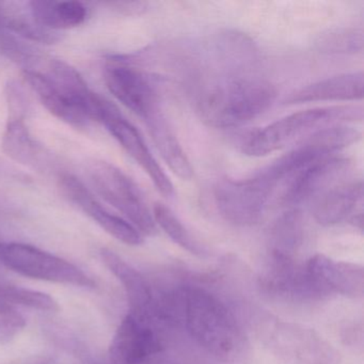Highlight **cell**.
<instances>
[{"label":"cell","instance_id":"obj_18","mask_svg":"<svg viewBox=\"0 0 364 364\" xmlns=\"http://www.w3.org/2000/svg\"><path fill=\"white\" fill-rule=\"evenodd\" d=\"M103 263L117 277L129 299L131 313L148 315L152 313L153 294L146 279L120 255L109 249L101 251Z\"/></svg>","mask_w":364,"mask_h":364},{"label":"cell","instance_id":"obj_23","mask_svg":"<svg viewBox=\"0 0 364 364\" xmlns=\"http://www.w3.org/2000/svg\"><path fill=\"white\" fill-rule=\"evenodd\" d=\"M304 234L302 214L298 208H291L281 215L270 232V247L272 255L291 257L297 250Z\"/></svg>","mask_w":364,"mask_h":364},{"label":"cell","instance_id":"obj_17","mask_svg":"<svg viewBox=\"0 0 364 364\" xmlns=\"http://www.w3.org/2000/svg\"><path fill=\"white\" fill-rule=\"evenodd\" d=\"M363 198L361 181L341 183L321 193L314 201L312 214L321 225H333L346 220Z\"/></svg>","mask_w":364,"mask_h":364},{"label":"cell","instance_id":"obj_4","mask_svg":"<svg viewBox=\"0 0 364 364\" xmlns=\"http://www.w3.org/2000/svg\"><path fill=\"white\" fill-rule=\"evenodd\" d=\"M351 119L361 120V108H314L295 112L250 134L242 144V152L248 156H266L304 140L328 124Z\"/></svg>","mask_w":364,"mask_h":364},{"label":"cell","instance_id":"obj_19","mask_svg":"<svg viewBox=\"0 0 364 364\" xmlns=\"http://www.w3.org/2000/svg\"><path fill=\"white\" fill-rule=\"evenodd\" d=\"M28 6L38 24L56 33L80 26L88 16L86 6L80 1L33 0Z\"/></svg>","mask_w":364,"mask_h":364},{"label":"cell","instance_id":"obj_16","mask_svg":"<svg viewBox=\"0 0 364 364\" xmlns=\"http://www.w3.org/2000/svg\"><path fill=\"white\" fill-rule=\"evenodd\" d=\"M363 73L341 74L304 87L291 93L284 103H315L326 101H359L363 99Z\"/></svg>","mask_w":364,"mask_h":364},{"label":"cell","instance_id":"obj_15","mask_svg":"<svg viewBox=\"0 0 364 364\" xmlns=\"http://www.w3.org/2000/svg\"><path fill=\"white\" fill-rule=\"evenodd\" d=\"M274 348L289 364H336V353L312 330L283 323L274 332Z\"/></svg>","mask_w":364,"mask_h":364},{"label":"cell","instance_id":"obj_10","mask_svg":"<svg viewBox=\"0 0 364 364\" xmlns=\"http://www.w3.org/2000/svg\"><path fill=\"white\" fill-rule=\"evenodd\" d=\"M104 80L112 95L144 121L161 112L156 80L129 61L114 59L105 68Z\"/></svg>","mask_w":364,"mask_h":364},{"label":"cell","instance_id":"obj_26","mask_svg":"<svg viewBox=\"0 0 364 364\" xmlns=\"http://www.w3.org/2000/svg\"><path fill=\"white\" fill-rule=\"evenodd\" d=\"M0 55L12 63L21 65L24 70L31 69L42 54L31 46L28 42L20 39L8 31L0 18Z\"/></svg>","mask_w":364,"mask_h":364},{"label":"cell","instance_id":"obj_31","mask_svg":"<svg viewBox=\"0 0 364 364\" xmlns=\"http://www.w3.org/2000/svg\"><path fill=\"white\" fill-rule=\"evenodd\" d=\"M0 242H1V240H0Z\"/></svg>","mask_w":364,"mask_h":364},{"label":"cell","instance_id":"obj_22","mask_svg":"<svg viewBox=\"0 0 364 364\" xmlns=\"http://www.w3.org/2000/svg\"><path fill=\"white\" fill-rule=\"evenodd\" d=\"M0 18L8 31L24 41L55 44L60 40V33L48 31L36 22L31 16L29 6L28 9L23 10L21 4L0 1Z\"/></svg>","mask_w":364,"mask_h":364},{"label":"cell","instance_id":"obj_8","mask_svg":"<svg viewBox=\"0 0 364 364\" xmlns=\"http://www.w3.org/2000/svg\"><path fill=\"white\" fill-rule=\"evenodd\" d=\"M0 263L37 280L92 287L95 281L77 266L31 245L0 242Z\"/></svg>","mask_w":364,"mask_h":364},{"label":"cell","instance_id":"obj_3","mask_svg":"<svg viewBox=\"0 0 364 364\" xmlns=\"http://www.w3.org/2000/svg\"><path fill=\"white\" fill-rule=\"evenodd\" d=\"M184 319L193 340L218 359L229 361L244 346V336L233 314L216 296L199 287L183 294Z\"/></svg>","mask_w":364,"mask_h":364},{"label":"cell","instance_id":"obj_28","mask_svg":"<svg viewBox=\"0 0 364 364\" xmlns=\"http://www.w3.org/2000/svg\"><path fill=\"white\" fill-rule=\"evenodd\" d=\"M26 326V319L16 306L0 299V344L16 338Z\"/></svg>","mask_w":364,"mask_h":364},{"label":"cell","instance_id":"obj_24","mask_svg":"<svg viewBox=\"0 0 364 364\" xmlns=\"http://www.w3.org/2000/svg\"><path fill=\"white\" fill-rule=\"evenodd\" d=\"M153 217L156 225H159L176 245L198 257L208 255L205 247L193 237V234L185 228L182 221L169 208L161 203L155 204Z\"/></svg>","mask_w":364,"mask_h":364},{"label":"cell","instance_id":"obj_11","mask_svg":"<svg viewBox=\"0 0 364 364\" xmlns=\"http://www.w3.org/2000/svg\"><path fill=\"white\" fill-rule=\"evenodd\" d=\"M101 123L127 151V154L148 174L157 191L165 197H172L174 189L171 181L153 156L141 134L122 116L117 106L114 104L109 106Z\"/></svg>","mask_w":364,"mask_h":364},{"label":"cell","instance_id":"obj_25","mask_svg":"<svg viewBox=\"0 0 364 364\" xmlns=\"http://www.w3.org/2000/svg\"><path fill=\"white\" fill-rule=\"evenodd\" d=\"M363 33L340 28L327 31L316 40V48L327 54H358L363 50Z\"/></svg>","mask_w":364,"mask_h":364},{"label":"cell","instance_id":"obj_5","mask_svg":"<svg viewBox=\"0 0 364 364\" xmlns=\"http://www.w3.org/2000/svg\"><path fill=\"white\" fill-rule=\"evenodd\" d=\"M87 173L95 191L141 235L157 233L154 217L141 191L124 172L106 161H95L89 166Z\"/></svg>","mask_w":364,"mask_h":364},{"label":"cell","instance_id":"obj_20","mask_svg":"<svg viewBox=\"0 0 364 364\" xmlns=\"http://www.w3.org/2000/svg\"><path fill=\"white\" fill-rule=\"evenodd\" d=\"M24 120L8 119L3 136V150L12 161L39 169L48 164V154L33 137Z\"/></svg>","mask_w":364,"mask_h":364},{"label":"cell","instance_id":"obj_2","mask_svg":"<svg viewBox=\"0 0 364 364\" xmlns=\"http://www.w3.org/2000/svg\"><path fill=\"white\" fill-rule=\"evenodd\" d=\"M274 85L259 76L225 72L202 87L197 110L206 124L217 129L240 127L272 107Z\"/></svg>","mask_w":364,"mask_h":364},{"label":"cell","instance_id":"obj_29","mask_svg":"<svg viewBox=\"0 0 364 364\" xmlns=\"http://www.w3.org/2000/svg\"><path fill=\"white\" fill-rule=\"evenodd\" d=\"M6 97H7L8 107H9L8 119H25L28 109V102L23 89L16 82H10L7 85Z\"/></svg>","mask_w":364,"mask_h":364},{"label":"cell","instance_id":"obj_9","mask_svg":"<svg viewBox=\"0 0 364 364\" xmlns=\"http://www.w3.org/2000/svg\"><path fill=\"white\" fill-rule=\"evenodd\" d=\"M112 364H165L164 343L153 314L129 313L112 336L109 346Z\"/></svg>","mask_w":364,"mask_h":364},{"label":"cell","instance_id":"obj_13","mask_svg":"<svg viewBox=\"0 0 364 364\" xmlns=\"http://www.w3.org/2000/svg\"><path fill=\"white\" fill-rule=\"evenodd\" d=\"M304 268L318 296L333 293L350 298L363 296L364 272L361 265L315 255Z\"/></svg>","mask_w":364,"mask_h":364},{"label":"cell","instance_id":"obj_27","mask_svg":"<svg viewBox=\"0 0 364 364\" xmlns=\"http://www.w3.org/2000/svg\"><path fill=\"white\" fill-rule=\"evenodd\" d=\"M0 299L14 306H25L42 312H56L58 302L48 294L16 285L0 284Z\"/></svg>","mask_w":364,"mask_h":364},{"label":"cell","instance_id":"obj_1","mask_svg":"<svg viewBox=\"0 0 364 364\" xmlns=\"http://www.w3.org/2000/svg\"><path fill=\"white\" fill-rule=\"evenodd\" d=\"M42 105L59 120L75 127L101 123L110 102L90 90L84 78L65 61L44 57L37 67L23 71Z\"/></svg>","mask_w":364,"mask_h":364},{"label":"cell","instance_id":"obj_12","mask_svg":"<svg viewBox=\"0 0 364 364\" xmlns=\"http://www.w3.org/2000/svg\"><path fill=\"white\" fill-rule=\"evenodd\" d=\"M58 186L68 201L77 206L116 240L129 246H139L144 242L141 234L127 219L106 210L76 176L63 174L59 178Z\"/></svg>","mask_w":364,"mask_h":364},{"label":"cell","instance_id":"obj_14","mask_svg":"<svg viewBox=\"0 0 364 364\" xmlns=\"http://www.w3.org/2000/svg\"><path fill=\"white\" fill-rule=\"evenodd\" d=\"M349 161L330 156L311 164L297 172L287 183L281 202L287 206H297L316 199L334 186V183L346 173Z\"/></svg>","mask_w":364,"mask_h":364},{"label":"cell","instance_id":"obj_6","mask_svg":"<svg viewBox=\"0 0 364 364\" xmlns=\"http://www.w3.org/2000/svg\"><path fill=\"white\" fill-rule=\"evenodd\" d=\"M277 185L261 171L244 180L223 178L214 187V200L221 216L236 225H252L265 214Z\"/></svg>","mask_w":364,"mask_h":364},{"label":"cell","instance_id":"obj_7","mask_svg":"<svg viewBox=\"0 0 364 364\" xmlns=\"http://www.w3.org/2000/svg\"><path fill=\"white\" fill-rule=\"evenodd\" d=\"M360 138L361 133L348 125L323 127L304 138L291 152L283 155L261 171L274 184L278 185L282 181L287 182L291 176L311 164L332 156L336 151L351 146Z\"/></svg>","mask_w":364,"mask_h":364},{"label":"cell","instance_id":"obj_30","mask_svg":"<svg viewBox=\"0 0 364 364\" xmlns=\"http://www.w3.org/2000/svg\"><path fill=\"white\" fill-rule=\"evenodd\" d=\"M106 5L123 16H140L148 10L149 4L146 1H112Z\"/></svg>","mask_w":364,"mask_h":364},{"label":"cell","instance_id":"obj_21","mask_svg":"<svg viewBox=\"0 0 364 364\" xmlns=\"http://www.w3.org/2000/svg\"><path fill=\"white\" fill-rule=\"evenodd\" d=\"M146 122L153 141L172 172L182 180H191L193 176L191 161L164 114L157 112Z\"/></svg>","mask_w":364,"mask_h":364}]
</instances>
